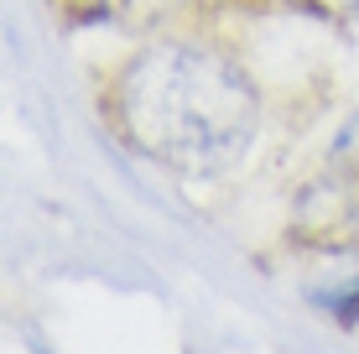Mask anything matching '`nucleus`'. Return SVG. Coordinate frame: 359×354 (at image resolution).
I'll use <instances>...</instances> for the list:
<instances>
[{
	"mask_svg": "<svg viewBox=\"0 0 359 354\" xmlns=\"http://www.w3.org/2000/svg\"><path fill=\"white\" fill-rule=\"evenodd\" d=\"M109 115L146 162L177 177H219L250 151L261 130V94L229 53L167 36L120 63Z\"/></svg>",
	"mask_w": 359,
	"mask_h": 354,
	"instance_id": "nucleus-1",
	"label": "nucleus"
},
{
	"mask_svg": "<svg viewBox=\"0 0 359 354\" xmlns=\"http://www.w3.org/2000/svg\"><path fill=\"white\" fill-rule=\"evenodd\" d=\"M318 302H323L333 318H359V276H354L349 287H339V292H323Z\"/></svg>",
	"mask_w": 359,
	"mask_h": 354,
	"instance_id": "nucleus-2",
	"label": "nucleus"
},
{
	"mask_svg": "<svg viewBox=\"0 0 359 354\" xmlns=\"http://www.w3.org/2000/svg\"><path fill=\"white\" fill-rule=\"evenodd\" d=\"M333 156H349V162H359V109L339 125V136H333Z\"/></svg>",
	"mask_w": 359,
	"mask_h": 354,
	"instance_id": "nucleus-3",
	"label": "nucleus"
},
{
	"mask_svg": "<svg viewBox=\"0 0 359 354\" xmlns=\"http://www.w3.org/2000/svg\"><path fill=\"white\" fill-rule=\"evenodd\" d=\"M354 6H359V0H354Z\"/></svg>",
	"mask_w": 359,
	"mask_h": 354,
	"instance_id": "nucleus-4",
	"label": "nucleus"
}]
</instances>
